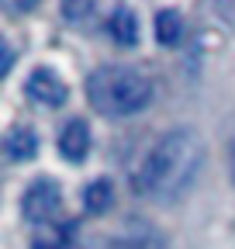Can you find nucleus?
Masks as SVG:
<instances>
[{
	"mask_svg": "<svg viewBox=\"0 0 235 249\" xmlns=\"http://www.w3.org/2000/svg\"><path fill=\"white\" fill-rule=\"evenodd\" d=\"M201 166H204V139L194 128H173L138 163L132 177L135 194L152 204H176L190 194Z\"/></svg>",
	"mask_w": 235,
	"mask_h": 249,
	"instance_id": "f257e3e1",
	"label": "nucleus"
},
{
	"mask_svg": "<svg viewBox=\"0 0 235 249\" xmlns=\"http://www.w3.org/2000/svg\"><path fill=\"white\" fill-rule=\"evenodd\" d=\"M152 80L125 62H104L86 76V101L104 118H132L152 104Z\"/></svg>",
	"mask_w": 235,
	"mask_h": 249,
	"instance_id": "f03ea898",
	"label": "nucleus"
},
{
	"mask_svg": "<svg viewBox=\"0 0 235 249\" xmlns=\"http://www.w3.org/2000/svg\"><path fill=\"white\" fill-rule=\"evenodd\" d=\"M59 208H63V191H59V183L55 180H35L32 187L24 191L21 197V211L28 222H35V225H49L52 218L59 214Z\"/></svg>",
	"mask_w": 235,
	"mask_h": 249,
	"instance_id": "7ed1b4c3",
	"label": "nucleus"
},
{
	"mask_svg": "<svg viewBox=\"0 0 235 249\" xmlns=\"http://www.w3.org/2000/svg\"><path fill=\"white\" fill-rule=\"evenodd\" d=\"M24 93H28V97H32L35 104H42V107H63L66 97H69V87L63 83V76H59L55 70L38 66V70L28 73V80H24Z\"/></svg>",
	"mask_w": 235,
	"mask_h": 249,
	"instance_id": "20e7f679",
	"label": "nucleus"
},
{
	"mask_svg": "<svg viewBox=\"0 0 235 249\" xmlns=\"http://www.w3.org/2000/svg\"><path fill=\"white\" fill-rule=\"evenodd\" d=\"M107 249H166V239L149 222H128L107 242Z\"/></svg>",
	"mask_w": 235,
	"mask_h": 249,
	"instance_id": "39448f33",
	"label": "nucleus"
},
{
	"mask_svg": "<svg viewBox=\"0 0 235 249\" xmlns=\"http://www.w3.org/2000/svg\"><path fill=\"white\" fill-rule=\"evenodd\" d=\"M59 152H63V160L69 163H83L86 152H90V124L83 118H73L63 124V132H59Z\"/></svg>",
	"mask_w": 235,
	"mask_h": 249,
	"instance_id": "423d86ee",
	"label": "nucleus"
},
{
	"mask_svg": "<svg viewBox=\"0 0 235 249\" xmlns=\"http://www.w3.org/2000/svg\"><path fill=\"white\" fill-rule=\"evenodd\" d=\"M107 35H111L118 45H121V49L138 45V38H142L138 14H135V11H128V7H118V11L107 18Z\"/></svg>",
	"mask_w": 235,
	"mask_h": 249,
	"instance_id": "0eeeda50",
	"label": "nucleus"
},
{
	"mask_svg": "<svg viewBox=\"0 0 235 249\" xmlns=\"http://www.w3.org/2000/svg\"><path fill=\"white\" fill-rule=\"evenodd\" d=\"M4 149H7V156L14 163H28V160H35V156H38V135L32 128H24V124H17V128L7 132Z\"/></svg>",
	"mask_w": 235,
	"mask_h": 249,
	"instance_id": "6e6552de",
	"label": "nucleus"
},
{
	"mask_svg": "<svg viewBox=\"0 0 235 249\" xmlns=\"http://www.w3.org/2000/svg\"><path fill=\"white\" fill-rule=\"evenodd\" d=\"M111 204H114V183L107 177H97L83 187V208L90 214H104L111 211Z\"/></svg>",
	"mask_w": 235,
	"mask_h": 249,
	"instance_id": "1a4fd4ad",
	"label": "nucleus"
},
{
	"mask_svg": "<svg viewBox=\"0 0 235 249\" xmlns=\"http://www.w3.org/2000/svg\"><path fill=\"white\" fill-rule=\"evenodd\" d=\"M180 35H184V18H180V11H173V7L159 11V14H156V42L169 49V45L180 42Z\"/></svg>",
	"mask_w": 235,
	"mask_h": 249,
	"instance_id": "9d476101",
	"label": "nucleus"
},
{
	"mask_svg": "<svg viewBox=\"0 0 235 249\" xmlns=\"http://www.w3.org/2000/svg\"><path fill=\"white\" fill-rule=\"evenodd\" d=\"M66 246H69V229L55 225V222L38 225V232L32 239V249H66Z\"/></svg>",
	"mask_w": 235,
	"mask_h": 249,
	"instance_id": "9b49d317",
	"label": "nucleus"
},
{
	"mask_svg": "<svg viewBox=\"0 0 235 249\" xmlns=\"http://www.w3.org/2000/svg\"><path fill=\"white\" fill-rule=\"evenodd\" d=\"M94 11V4H90V0H66V18L73 21V24H80L86 14H90Z\"/></svg>",
	"mask_w": 235,
	"mask_h": 249,
	"instance_id": "f8f14e48",
	"label": "nucleus"
},
{
	"mask_svg": "<svg viewBox=\"0 0 235 249\" xmlns=\"http://www.w3.org/2000/svg\"><path fill=\"white\" fill-rule=\"evenodd\" d=\"M211 7L228 28H235V0H211Z\"/></svg>",
	"mask_w": 235,
	"mask_h": 249,
	"instance_id": "ddd939ff",
	"label": "nucleus"
},
{
	"mask_svg": "<svg viewBox=\"0 0 235 249\" xmlns=\"http://www.w3.org/2000/svg\"><path fill=\"white\" fill-rule=\"evenodd\" d=\"M4 7H7L11 14H28V11L38 7V0H4Z\"/></svg>",
	"mask_w": 235,
	"mask_h": 249,
	"instance_id": "4468645a",
	"label": "nucleus"
},
{
	"mask_svg": "<svg viewBox=\"0 0 235 249\" xmlns=\"http://www.w3.org/2000/svg\"><path fill=\"white\" fill-rule=\"evenodd\" d=\"M0 49H4V62H0V73H11V66H14V49H11V42H7V38L0 42Z\"/></svg>",
	"mask_w": 235,
	"mask_h": 249,
	"instance_id": "2eb2a0df",
	"label": "nucleus"
},
{
	"mask_svg": "<svg viewBox=\"0 0 235 249\" xmlns=\"http://www.w3.org/2000/svg\"><path fill=\"white\" fill-rule=\"evenodd\" d=\"M228 160H232V180H235V142H232V156H228Z\"/></svg>",
	"mask_w": 235,
	"mask_h": 249,
	"instance_id": "dca6fc26",
	"label": "nucleus"
}]
</instances>
